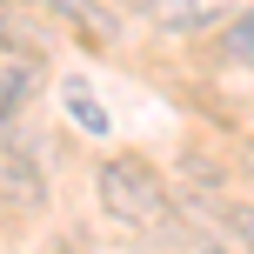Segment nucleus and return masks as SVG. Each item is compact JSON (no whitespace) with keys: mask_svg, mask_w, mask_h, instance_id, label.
<instances>
[{"mask_svg":"<svg viewBox=\"0 0 254 254\" xmlns=\"http://www.w3.org/2000/svg\"><path fill=\"white\" fill-rule=\"evenodd\" d=\"M241 161H248V174H254V140H248V154H241Z\"/></svg>","mask_w":254,"mask_h":254,"instance_id":"6e6552de","label":"nucleus"},{"mask_svg":"<svg viewBox=\"0 0 254 254\" xmlns=\"http://www.w3.org/2000/svg\"><path fill=\"white\" fill-rule=\"evenodd\" d=\"M140 20H154L161 34H207V27H221L241 0H134Z\"/></svg>","mask_w":254,"mask_h":254,"instance_id":"f03ea898","label":"nucleus"},{"mask_svg":"<svg viewBox=\"0 0 254 254\" xmlns=\"http://www.w3.org/2000/svg\"><path fill=\"white\" fill-rule=\"evenodd\" d=\"M214 214H221V228H228L234 241H241V248L254 254V207H248V201H221Z\"/></svg>","mask_w":254,"mask_h":254,"instance_id":"0eeeda50","label":"nucleus"},{"mask_svg":"<svg viewBox=\"0 0 254 254\" xmlns=\"http://www.w3.org/2000/svg\"><path fill=\"white\" fill-rule=\"evenodd\" d=\"M94 188H101V207H107L114 221H127V228H161L167 207H174L167 181L154 174L140 154H114V161H101Z\"/></svg>","mask_w":254,"mask_h":254,"instance_id":"f257e3e1","label":"nucleus"},{"mask_svg":"<svg viewBox=\"0 0 254 254\" xmlns=\"http://www.w3.org/2000/svg\"><path fill=\"white\" fill-rule=\"evenodd\" d=\"M34 87H40L34 54H20V61H0V127H13V114L34 101Z\"/></svg>","mask_w":254,"mask_h":254,"instance_id":"7ed1b4c3","label":"nucleus"},{"mask_svg":"<svg viewBox=\"0 0 254 254\" xmlns=\"http://www.w3.org/2000/svg\"><path fill=\"white\" fill-rule=\"evenodd\" d=\"M194 254H221V248H207V241H194Z\"/></svg>","mask_w":254,"mask_h":254,"instance_id":"1a4fd4ad","label":"nucleus"},{"mask_svg":"<svg viewBox=\"0 0 254 254\" xmlns=\"http://www.w3.org/2000/svg\"><path fill=\"white\" fill-rule=\"evenodd\" d=\"M0 194L20 201V207H40V174L27 161H0Z\"/></svg>","mask_w":254,"mask_h":254,"instance_id":"423d86ee","label":"nucleus"},{"mask_svg":"<svg viewBox=\"0 0 254 254\" xmlns=\"http://www.w3.org/2000/svg\"><path fill=\"white\" fill-rule=\"evenodd\" d=\"M47 7L61 13V20H74V27H80V34H87V40H101V47H107V40H114V13H101V7H94V0H47Z\"/></svg>","mask_w":254,"mask_h":254,"instance_id":"20e7f679","label":"nucleus"},{"mask_svg":"<svg viewBox=\"0 0 254 254\" xmlns=\"http://www.w3.org/2000/svg\"><path fill=\"white\" fill-rule=\"evenodd\" d=\"M67 114H74L80 134H94V140L107 134V114H101V101L87 94V80H67Z\"/></svg>","mask_w":254,"mask_h":254,"instance_id":"39448f33","label":"nucleus"}]
</instances>
